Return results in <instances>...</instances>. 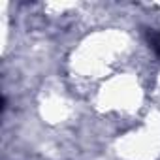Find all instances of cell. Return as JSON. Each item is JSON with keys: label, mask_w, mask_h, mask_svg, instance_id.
Returning a JSON list of instances; mask_svg holds the SVG:
<instances>
[{"label": "cell", "mask_w": 160, "mask_h": 160, "mask_svg": "<svg viewBox=\"0 0 160 160\" xmlns=\"http://www.w3.org/2000/svg\"><path fill=\"white\" fill-rule=\"evenodd\" d=\"M149 43H151V47L154 49V53L160 55V32L151 30V32H149Z\"/></svg>", "instance_id": "cell-1"}]
</instances>
